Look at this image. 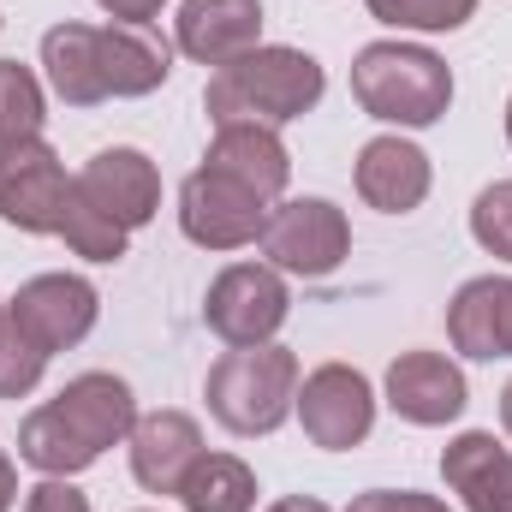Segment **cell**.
I'll list each match as a JSON object with an SVG mask.
<instances>
[{
  "label": "cell",
  "instance_id": "obj_31",
  "mask_svg": "<svg viewBox=\"0 0 512 512\" xmlns=\"http://www.w3.org/2000/svg\"><path fill=\"white\" fill-rule=\"evenodd\" d=\"M12 501H18V465H12L6 447H0V512H12Z\"/></svg>",
  "mask_w": 512,
  "mask_h": 512
},
{
  "label": "cell",
  "instance_id": "obj_1",
  "mask_svg": "<svg viewBox=\"0 0 512 512\" xmlns=\"http://www.w3.org/2000/svg\"><path fill=\"white\" fill-rule=\"evenodd\" d=\"M322 90H328V78L304 48H251L245 60H233L209 78L203 108H209L215 126L256 120V126L280 131L292 120H304L322 102Z\"/></svg>",
  "mask_w": 512,
  "mask_h": 512
},
{
  "label": "cell",
  "instance_id": "obj_12",
  "mask_svg": "<svg viewBox=\"0 0 512 512\" xmlns=\"http://www.w3.org/2000/svg\"><path fill=\"white\" fill-rule=\"evenodd\" d=\"M173 42L197 66L221 72L245 60L251 48H262V0H185L173 18Z\"/></svg>",
  "mask_w": 512,
  "mask_h": 512
},
{
  "label": "cell",
  "instance_id": "obj_2",
  "mask_svg": "<svg viewBox=\"0 0 512 512\" xmlns=\"http://www.w3.org/2000/svg\"><path fill=\"white\" fill-rule=\"evenodd\" d=\"M352 96L382 126H435L453 108V66L417 42H370L352 60Z\"/></svg>",
  "mask_w": 512,
  "mask_h": 512
},
{
  "label": "cell",
  "instance_id": "obj_24",
  "mask_svg": "<svg viewBox=\"0 0 512 512\" xmlns=\"http://www.w3.org/2000/svg\"><path fill=\"white\" fill-rule=\"evenodd\" d=\"M42 84L30 66L18 60H0V143H18V137H42Z\"/></svg>",
  "mask_w": 512,
  "mask_h": 512
},
{
  "label": "cell",
  "instance_id": "obj_17",
  "mask_svg": "<svg viewBox=\"0 0 512 512\" xmlns=\"http://www.w3.org/2000/svg\"><path fill=\"white\" fill-rule=\"evenodd\" d=\"M358 197L382 215H411L423 197H429V155L405 137H370L358 149Z\"/></svg>",
  "mask_w": 512,
  "mask_h": 512
},
{
  "label": "cell",
  "instance_id": "obj_11",
  "mask_svg": "<svg viewBox=\"0 0 512 512\" xmlns=\"http://www.w3.org/2000/svg\"><path fill=\"white\" fill-rule=\"evenodd\" d=\"M102 215H114L126 233L137 227H149L155 221V209H161V173H155V161L143 155V149H102V155H90L84 161V173L72 179Z\"/></svg>",
  "mask_w": 512,
  "mask_h": 512
},
{
  "label": "cell",
  "instance_id": "obj_26",
  "mask_svg": "<svg viewBox=\"0 0 512 512\" xmlns=\"http://www.w3.org/2000/svg\"><path fill=\"white\" fill-rule=\"evenodd\" d=\"M471 239L489 256L512 262V179H495L489 191H477V203H471Z\"/></svg>",
  "mask_w": 512,
  "mask_h": 512
},
{
  "label": "cell",
  "instance_id": "obj_16",
  "mask_svg": "<svg viewBox=\"0 0 512 512\" xmlns=\"http://www.w3.org/2000/svg\"><path fill=\"white\" fill-rule=\"evenodd\" d=\"M197 453H203V429L185 411H149L131 429V477L149 495H179V483L197 465Z\"/></svg>",
  "mask_w": 512,
  "mask_h": 512
},
{
  "label": "cell",
  "instance_id": "obj_7",
  "mask_svg": "<svg viewBox=\"0 0 512 512\" xmlns=\"http://www.w3.org/2000/svg\"><path fill=\"white\" fill-rule=\"evenodd\" d=\"M6 316L42 358H54V352H72L78 340H90V328L102 316V298L84 274H36V280L18 286Z\"/></svg>",
  "mask_w": 512,
  "mask_h": 512
},
{
  "label": "cell",
  "instance_id": "obj_33",
  "mask_svg": "<svg viewBox=\"0 0 512 512\" xmlns=\"http://www.w3.org/2000/svg\"><path fill=\"white\" fill-rule=\"evenodd\" d=\"M501 423H507V435H512V382L501 387Z\"/></svg>",
  "mask_w": 512,
  "mask_h": 512
},
{
  "label": "cell",
  "instance_id": "obj_5",
  "mask_svg": "<svg viewBox=\"0 0 512 512\" xmlns=\"http://www.w3.org/2000/svg\"><path fill=\"white\" fill-rule=\"evenodd\" d=\"M286 310H292L286 280L268 262H233V268H221L209 280V298H203V322L227 346H268L280 334Z\"/></svg>",
  "mask_w": 512,
  "mask_h": 512
},
{
  "label": "cell",
  "instance_id": "obj_23",
  "mask_svg": "<svg viewBox=\"0 0 512 512\" xmlns=\"http://www.w3.org/2000/svg\"><path fill=\"white\" fill-rule=\"evenodd\" d=\"M54 239H66L72 256H84V262H120L126 256V227L114 221V215H102L78 185H72V197H66V215H60V233Z\"/></svg>",
  "mask_w": 512,
  "mask_h": 512
},
{
  "label": "cell",
  "instance_id": "obj_6",
  "mask_svg": "<svg viewBox=\"0 0 512 512\" xmlns=\"http://www.w3.org/2000/svg\"><path fill=\"white\" fill-rule=\"evenodd\" d=\"M292 411H298V423H304V435L316 447L352 453L376 429V387H370L364 370H352V364H322V370H310L298 382Z\"/></svg>",
  "mask_w": 512,
  "mask_h": 512
},
{
  "label": "cell",
  "instance_id": "obj_8",
  "mask_svg": "<svg viewBox=\"0 0 512 512\" xmlns=\"http://www.w3.org/2000/svg\"><path fill=\"white\" fill-rule=\"evenodd\" d=\"M72 179L42 137L0 143V221L18 233H60Z\"/></svg>",
  "mask_w": 512,
  "mask_h": 512
},
{
  "label": "cell",
  "instance_id": "obj_34",
  "mask_svg": "<svg viewBox=\"0 0 512 512\" xmlns=\"http://www.w3.org/2000/svg\"><path fill=\"white\" fill-rule=\"evenodd\" d=\"M507 143H512V102H507Z\"/></svg>",
  "mask_w": 512,
  "mask_h": 512
},
{
  "label": "cell",
  "instance_id": "obj_13",
  "mask_svg": "<svg viewBox=\"0 0 512 512\" xmlns=\"http://www.w3.org/2000/svg\"><path fill=\"white\" fill-rule=\"evenodd\" d=\"M48 405L66 417V429H72L96 459H102L108 447L131 441V429H137V399H131V387L120 382V376H108V370L72 376V382L60 387Z\"/></svg>",
  "mask_w": 512,
  "mask_h": 512
},
{
  "label": "cell",
  "instance_id": "obj_28",
  "mask_svg": "<svg viewBox=\"0 0 512 512\" xmlns=\"http://www.w3.org/2000/svg\"><path fill=\"white\" fill-rule=\"evenodd\" d=\"M24 512H90V495L72 489V477H42L36 489H24Z\"/></svg>",
  "mask_w": 512,
  "mask_h": 512
},
{
  "label": "cell",
  "instance_id": "obj_20",
  "mask_svg": "<svg viewBox=\"0 0 512 512\" xmlns=\"http://www.w3.org/2000/svg\"><path fill=\"white\" fill-rule=\"evenodd\" d=\"M173 72V48L155 36V24H102V78L108 96H155Z\"/></svg>",
  "mask_w": 512,
  "mask_h": 512
},
{
  "label": "cell",
  "instance_id": "obj_27",
  "mask_svg": "<svg viewBox=\"0 0 512 512\" xmlns=\"http://www.w3.org/2000/svg\"><path fill=\"white\" fill-rule=\"evenodd\" d=\"M42 370H48V358L12 328V316L0 322V399H24V393H36L42 382Z\"/></svg>",
  "mask_w": 512,
  "mask_h": 512
},
{
  "label": "cell",
  "instance_id": "obj_19",
  "mask_svg": "<svg viewBox=\"0 0 512 512\" xmlns=\"http://www.w3.org/2000/svg\"><path fill=\"white\" fill-rule=\"evenodd\" d=\"M42 72L66 108H96L108 102L102 78V24H54L42 36Z\"/></svg>",
  "mask_w": 512,
  "mask_h": 512
},
{
  "label": "cell",
  "instance_id": "obj_35",
  "mask_svg": "<svg viewBox=\"0 0 512 512\" xmlns=\"http://www.w3.org/2000/svg\"><path fill=\"white\" fill-rule=\"evenodd\" d=\"M0 322H6V304H0Z\"/></svg>",
  "mask_w": 512,
  "mask_h": 512
},
{
  "label": "cell",
  "instance_id": "obj_10",
  "mask_svg": "<svg viewBox=\"0 0 512 512\" xmlns=\"http://www.w3.org/2000/svg\"><path fill=\"white\" fill-rule=\"evenodd\" d=\"M387 405L417 429H441L471 405V387H465V370L441 352H399L387 364Z\"/></svg>",
  "mask_w": 512,
  "mask_h": 512
},
{
  "label": "cell",
  "instance_id": "obj_22",
  "mask_svg": "<svg viewBox=\"0 0 512 512\" xmlns=\"http://www.w3.org/2000/svg\"><path fill=\"white\" fill-rule=\"evenodd\" d=\"M18 459L36 465L42 477H78V471L96 465V453L66 429V417H60L54 405H36V411L24 417V429H18Z\"/></svg>",
  "mask_w": 512,
  "mask_h": 512
},
{
  "label": "cell",
  "instance_id": "obj_25",
  "mask_svg": "<svg viewBox=\"0 0 512 512\" xmlns=\"http://www.w3.org/2000/svg\"><path fill=\"white\" fill-rule=\"evenodd\" d=\"M370 18L393 30H459L477 18V0H370Z\"/></svg>",
  "mask_w": 512,
  "mask_h": 512
},
{
  "label": "cell",
  "instance_id": "obj_30",
  "mask_svg": "<svg viewBox=\"0 0 512 512\" xmlns=\"http://www.w3.org/2000/svg\"><path fill=\"white\" fill-rule=\"evenodd\" d=\"M96 6H102L114 24H149V18H155L167 0H96Z\"/></svg>",
  "mask_w": 512,
  "mask_h": 512
},
{
  "label": "cell",
  "instance_id": "obj_14",
  "mask_svg": "<svg viewBox=\"0 0 512 512\" xmlns=\"http://www.w3.org/2000/svg\"><path fill=\"white\" fill-rule=\"evenodd\" d=\"M203 167L227 173L233 185L256 191L262 203H274V197L286 191V179H292V155H286L280 131H274V126H256V120H233V126H215V137H209V155H203Z\"/></svg>",
  "mask_w": 512,
  "mask_h": 512
},
{
  "label": "cell",
  "instance_id": "obj_21",
  "mask_svg": "<svg viewBox=\"0 0 512 512\" xmlns=\"http://www.w3.org/2000/svg\"><path fill=\"white\" fill-rule=\"evenodd\" d=\"M185 512H251L256 507V471L233 453H197V465L179 483Z\"/></svg>",
  "mask_w": 512,
  "mask_h": 512
},
{
  "label": "cell",
  "instance_id": "obj_29",
  "mask_svg": "<svg viewBox=\"0 0 512 512\" xmlns=\"http://www.w3.org/2000/svg\"><path fill=\"white\" fill-rule=\"evenodd\" d=\"M346 512H453V507L435 501V495H417V489H370V495H358Z\"/></svg>",
  "mask_w": 512,
  "mask_h": 512
},
{
  "label": "cell",
  "instance_id": "obj_4",
  "mask_svg": "<svg viewBox=\"0 0 512 512\" xmlns=\"http://www.w3.org/2000/svg\"><path fill=\"white\" fill-rule=\"evenodd\" d=\"M262 256H268V268H280V274L328 280V274L352 256V221H346V209L328 203V197H292V203L268 209Z\"/></svg>",
  "mask_w": 512,
  "mask_h": 512
},
{
  "label": "cell",
  "instance_id": "obj_9",
  "mask_svg": "<svg viewBox=\"0 0 512 512\" xmlns=\"http://www.w3.org/2000/svg\"><path fill=\"white\" fill-rule=\"evenodd\" d=\"M179 227L203 251H245V245L262 239V227H268V203L256 191H245V185H233L227 173L197 167L179 185Z\"/></svg>",
  "mask_w": 512,
  "mask_h": 512
},
{
  "label": "cell",
  "instance_id": "obj_3",
  "mask_svg": "<svg viewBox=\"0 0 512 512\" xmlns=\"http://www.w3.org/2000/svg\"><path fill=\"white\" fill-rule=\"evenodd\" d=\"M209 417L227 429V435H274L286 417H292V399H298V358L292 346H233L209 364Z\"/></svg>",
  "mask_w": 512,
  "mask_h": 512
},
{
  "label": "cell",
  "instance_id": "obj_32",
  "mask_svg": "<svg viewBox=\"0 0 512 512\" xmlns=\"http://www.w3.org/2000/svg\"><path fill=\"white\" fill-rule=\"evenodd\" d=\"M268 512H334L328 501H316V495H286V501H274Z\"/></svg>",
  "mask_w": 512,
  "mask_h": 512
},
{
  "label": "cell",
  "instance_id": "obj_18",
  "mask_svg": "<svg viewBox=\"0 0 512 512\" xmlns=\"http://www.w3.org/2000/svg\"><path fill=\"white\" fill-rule=\"evenodd\" d=\"M447 489L465 501V512H512V453L489 429H465L441 453Z\"/></svg>",
  "mask_w": 512,
  "mask_h": 512
},
{
  "label": "cell",
  "instance_id": "obj_15",
  "mask_svg": "<svg viewBox=\"0 0 512 512\" xmlns=\"http://www.w3.org/2000/svg\"><path fill=\"white\" fill-rule=\"evenodd\" d=\"M447 334H453V352L477 364L512 358V274L465 280L459 298L447 304Z\"/></svg>",
  "mask_w": 512,
  "mask_h": 512
}]
</instances>
